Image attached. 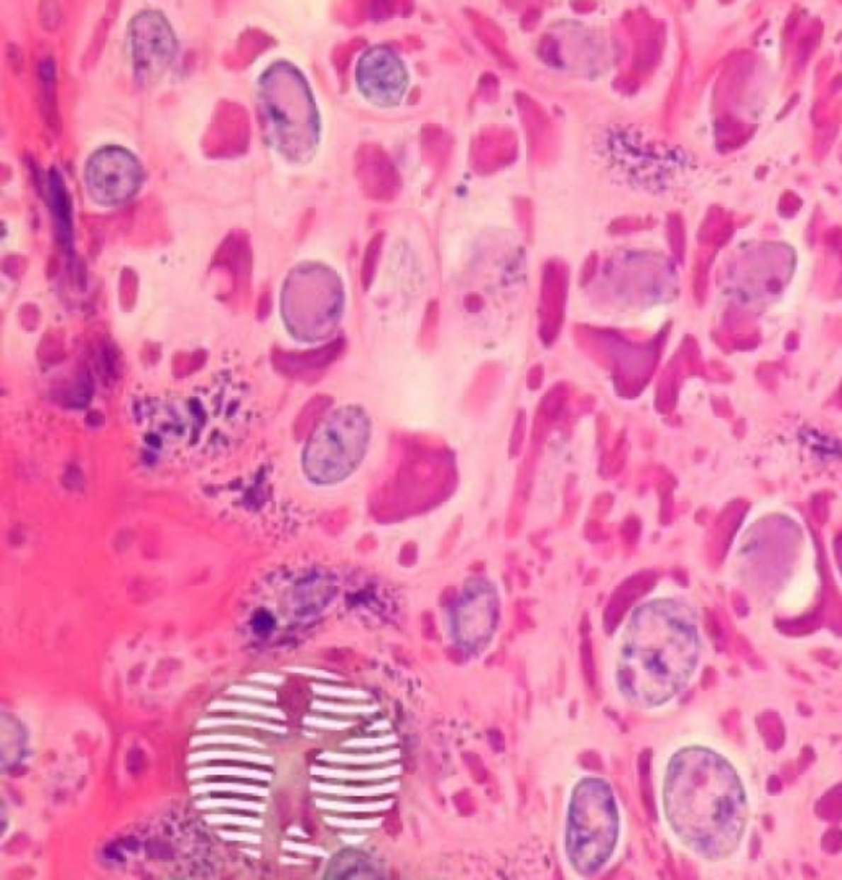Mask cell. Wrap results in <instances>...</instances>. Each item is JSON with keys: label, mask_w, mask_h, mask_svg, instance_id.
<instances>
[{"label": "cell", "mask_w": 842, "mask_h": 880, "mask_svg": "<svg viewBox=\"0 0 842 880\" xmlns=\"http://www.w3.org/2000/svg\"><path fill=\"white\" fill-rule=\"evenodd\" d=\"M357 176L364 193L372 199L392 201L400 191V176L387 153L377 145H364L357 152Z\"/></svg>", "instance_id": "1"}, {"label": "cell", "mask_w": 842, "mask_h": 880, "mask_svg": "<svg viewBox=\"0 0 842 880\" xmlns=\"http://www.w3.org/2000/svg\"><path fill=\"white\" fill-rule=\"evenodd\" d=\"M568 286V272L561 262H550L545 267L542 288V337L550 344L558 334L563 320V306Z\"/></svg>", "instance_id": "2"}, {"label": "cell", "mask_w": 842, "mask_h": 880, "mask_svg": "<svg viewBox=\"0 0 842 880\" xmlns=\"http://www.w3.org/2000/svg\"><path fill=\"white\" fill-rule=\"evenodd\" d=\"M58 79H56V63L51 55L43 56L37 63V89L38 107L45 125L51 134L61 132V119L58 109Z\"/></svg>", "instance_id": "3"}, {"label": "cell", "mask_w": 842, "mask_h": 880, "mask_svg": "<svg viewBox=\"0 0 842 880\" xmlns=\"http://www.w3.org/2000/svg\"><path fill=\"white\" fill-rule=\"evenodd\" d=\"M341 349H343V342L338 341L331 346L321 347L318 351L305 352V354H285V352H278V356H275V361H277L275 366L280 371L288 373H305L331 364V361H334L339 356Z\"/></svg>", "instance_id": "4"}, {"label": "cell", "mask_w": 842, "mask_h": 880, "mask_svg": "<svg viewBox=\"0 0 842 880\" xmlns=\"http://www.w3.org/2000/svg\"><path fill=\"white\" fill-rule=\"evenodd\" d=\"M50 183V196H51V213H53V221L56 229V239L63 247H68L71 244V204L68 189L64 188V183L58 175V171L53 170L48 178Z\"/></svg>", "instance_id": "5"}, {"label": "cell", "mask_w": 842, "mask_h": 880, "mask_svg": "<svg viewBox=\"0 0 842 880\" xmlns=\"http://www.w3.org/2000/svg\"><path fill=\"white\" fill-rule=\"evenodd\" d=\"M640 590H642V577L629 580L619 587V591L615 592V596H614V599H612L609 609H607V617H612V624H614L617 619L620 617V614L630 606L632 601H634V597L637 594H640Z\"/></svg>", "instance_id": "6"}, {"label": "cell", "mask_w": 842, "mask_h": 880, "mask_svg": "<svg viewBox=\"0 0 842 880\" xmlns=\"http://www.w3.org/2000/svg\"><path fill=\"white\" fill-rule=\"evenodd\" d=\"M382 244H384V232H379L370 239L369 245L365 247L364 259H362V272H360L364 288H369L372 283V278H374L375 267H377V262H379V255L382 250Z\"/></svg>", "instance_id": "7"}, {"label": "cell", "mask_w": 842, "mask_h": 880, "mask_svg": "<svg viewBox=\"0 0 842 880\" xmlns=\"http://www.w3.org/2000/svg\"><path fill=\"white\" fill-rule=\"evenodd\" d=\"M112 20H114V17H109V15L106 13L104 17L101 18V22L98 23V27H96L94 33H93V40H91L89 47H88V50H86V53L83 56V66H84V68H88V66L93 64L94 61L99 58L101 50H102V47H104V43H106V40H107V32H109V28H110V25H112Z\"/></svg>", "instance_id": "8"}, {"label": "cell", "mask_w": 842, "mask_h": 880, "mask_svg": "<svg viewBox=\"0 0 842 880\" xmlns=\"http://www.w3.org/2000/svg\"><path fill=\"white\" fill-rule=\"evenodd\" d=\"M38 23L48 33L58 32L63 23V10L58 2H40L38 4Z\"/></svg>", "instance_id": "9"}, {"label": "cell", "mask_w": 842, "mask_h": 880, "mask_svg": "<svg viewBox=\"0 0 842 880\" xmlns=\"http://www.w3.org/2000/svg\"><path fill=\"white\" fill-rule=\"evenodd\" d=\"M5 58H7V63L10 66V69H12L15 74L22 73V69H23V55H22V50H20L17 45H13V43H8L7 45V55H5Z\"/></svg>", "instance_id": "10"}]
</instances>
